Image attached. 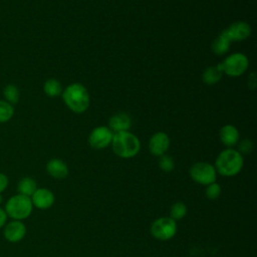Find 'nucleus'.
Returning a JSON list of instances; mask_svg holds the SVG:
<instances>
[{"label": "nucleus", "instance_id": "nucleus-2", "mask_svg": "<svg viewBox=\"0 0 257 257\" xmlns=\"http://www.w3.org/2000/svg\"><path fill=\"white\" fill-rule=\"evenodd\" d=\"M243 165V156L237 150L228 148L218 155L214 167L219 175L223 177H234L241 172Z\"/></svg>", "mask_w": 257, "mask_h": 257}, {"label": "nucleus", "instance_id": "nucleus-5", "mask_svg": "<svg viewBox=\"0 0 257 257\" xmlns=\"http://www.w3.org/2000/svg\"><path fill=\"white\" fill-rule=\"evenodd\" d=\"M223 74L230 77H238L242 75L249 66L247 56L241 52H235L228 55L222 62L218 63Z\"/></svg>", "mask_w": 257, "mask_h": 257}, {"label": "nucleus", "instance_id": "nucleus-16", "mask_svg": "<svg viewBox=\"0 0 257 257\" xmlns=\"http://www.w3.org/2000/svg\"><path fill=\"white\" fill-rule=\"evenodd\" d=\"M222 75H223V72L221 71L220 67L217 64V65L209 66L204 70L202 74V80L207 85H214L221 80Z\"/></svg>", "mask_w": 257, "mask_h": 257}, {"label": "nucleus", "instance_id": "nucleus-15", "mask_svg": "<svg viewBox=\"0 0 257 257\" xmlns=\"http://www.w3.org/2000/svg\"><path fill=\"white\" fill-rule=\"evenodd\" d=\"M219 138L224 146L232 148L239 142V132L233 124H225L219 131Z\"/></svg>", "mask_w": 257, "mask_h": 257}, {"label": "nucleus", "instance_id": "nucleus-19", "mask_svg": "<svg viewBox=\"0 0 257 257\" xmlns=\"http://www.w3.org/2000/svg\"><path fill=\"white\" fill-rule=\"evenodd\" d=\"M43 90L46 95L50 97H55L61 95L62 93V85L61 83L55 78L47 79L43 84Z\"/></svg>", "mask_w": 257, "mask_h": 257}, {"label": "nucleus", "instance_id": "nucleus-23", "mask_svg": "<svg viewBox=\"0 0 257 257\" xmlns=\"http://www.w3.org/2000/svg\"><path fill=\"white\" fill-rule=\"evenodd\" d=\"M159 168L166 173H170L175 169V162L173 160V158L169 155H163L161 157H159Z\"/></svg>", "mask_w": 257, "mask_h": 257}, {"label": "nucleus", "instance_id": "nucleus-18", "mask_svg": "<svg viewBox=\"0 0 257 257\" xmlns=\"http://www.w3.org/2000/svg\"><path fill=\"white\" fill-rule=\"evenodd\" d=\"M230 43L231 42L220 33L212 43V50L216 55H224L229 51Z\"/></svg>", "mask_w": 257, "mask_h": 257}, {"label": "nucleus", "instance_id": "nucleus-8", "mask_svg": "<svg viewBox=\"0 0 257 257\" xmlns=\"http://www.w3.org/2000/svg\"><path fill=\"white\" fill-rule=\"evenodd\" d=\"M113 133L107 126H97L88 136V144L92 149L102 150L111 144Z\"/></svg>", "mask_w": 257, "mask_h": 257}, {"label": "nucleus", "instance_id": "nucleus-10", "mask_svg": "<svg viewBox=\"0 0 257 257\" xmlns=\"http://www.w3.org/2000/svg\"><path fill=\"white\" fill-rule=\"evenodd\" d=\"M26 235V226L22 221L12 220L5 224L3 229L4 238L10 243L20 242Z\"/></svg>", "mask_w": 257, "mask_h": 257}, {"label": "nucleus", "instance_id": "nucleus-11", "mask_svg": "<svg viewBox=\"0 0 257 257\" xmlns=\"http://www.w3.org/2000/svg\"><path fill=\"white\" fill-rule=\"evenodd\" d=\"M170 147V138L164 132H157L149 141V151L156 157H161L167 153Z\"/></svg>", "mask_w": 257, "mask_h": 257}, {"label": "nucleus", "instance_id": "nucleus-13", "mask_svg": "<svg viewBox=\"0 0 257 257\" xmlns=\"http://www.w3.org/2000/svg\"><path fill=\"white\" fill-rule=\"evenodd\" d=\"M46 172L51 178L62 180L68 175V167L60 159H51L46 164Z\"/></svg>", "mask_w": 257, "mask_h": 257}, {"label": "nucleus", "instance_id": "nucleus-6", "mask_svg": "<svg viewBox=\"0 0 257 257\" xmlns=\"http://www.w3.org/2000/svg\"><path fill=\"white\" fill-rule=\"evenodd\" d=\"M150 233L159 241H168L177 233V222L171 217L158 218L151 224Z\"/></svg>", "mask_w": 257, "mask_h": 257}, {"label": "nucleus", "instance_id": "nucleus-7", "mask_svg": "<svg viewBox=\"0 0 257 257\" xmlns=\"http://www.w3.org/2000/svg\"><path fill=\"white\" fill-rule=\"evenodd\" d=\"M191 179L200 184L208 186L217 180V172L214 165L207 162H197L189 170Z\"/></svg>", "mask_w": 257, "mask_h": 257}, {"label": "nucleus", "instance_id": "nucleus-26", "mask_svg": "<svg viewBox=\"0 0 257 257\" xmlns=\"http://www.w3.org/2000/svg\"><path fill=\"white\" fill-rule=\"evenodd\" d=\"M8 185H9L8 177L5 174L0 173V194L7 189Z\"/></svg>", "mask_w": 257, "mask_h": 257}, {"label": "nucleus", "instance_id": "nucleus-1", "mask_svg": "<svg viewBox=\"0 0 257 257\" xmlns=\"http://www.w3.org/2000/svg\"><path fill=\"white\" fill-rule=\"evenodd\" d=\"M63 102L75 113L84 112L89 106V94L85 86L79 82L70 83L61 93Z\"/></svg>", "mask_w": 257, "mask_h": 257}, {"label": "nucleus", "instance_id": "nucleus-24", "mask_svg": "<svg viewBox=\"0 0 257 257\" xmlns=\"http://www.w3.org/2000/svg\"><path fill=\"white\" fill-rule=\"evenodd\" d=\"M222 193V189H221V186L214 182L208 186H206V190H205V195L207 197V199L209 200H216L220 197Z\"/></svg>", "mask_w": 257, "mask_h": 257}, {"label": "nucleus", "instance_id": "nucleus-12", "mask_svg": "<svg viewBox=\"0 0 257 257\" xmlns=\"http://www.w3.org/2000/svg\"><path fill=\"white\" fill-rule=\"evenodd\" d=\"M33 207H36L40 210L49 209L55 200L54 194L52 191L46 188H37L36 191L30 197Z\"/></svg>", "mask_w": 257, "mask_h": 257}, {"label": "nucleus", "instance_id": "nucleus-29", "mask_svg": "<svg viewBox=\"0 0 257 257\" xmlns=\"http://www.w3.org/2000/svg\"><path fill=\"white\" fill-rule=\"evenodd\" d=\"M2 202H3V197H2V195L0 194V205L2 204Z\"/></svg>", "mask_w": 257, "mask_h": 257}, {"label": "nucleus", "instance_id": "nucleus-17", "mask_svg": "<svg viewBox=\"0 0 257 257\" xmlns=\"http://www.w3.org/2000/svg\"><path fill=\"white\" fill-rule=\"evenodd\" d=\"M37 184L36 181L30 177H23L17 184V194L31 197L36 191Z\"/></svg>", "mask_w": 257, "mask_h": 257}, {"label": "nucleus", "instance_id": "nucleus-9", "mask_svg": "<svg viewBox=\"0 0 257 257\" xmlns=\"http://www.w3.org/2000/svg\"><path fill=\"white\" fill-rule=\"evenodd\" d=\"M252 32V28L249 23L245 21H236L225 28L221 34L226 37L230 42L243 41L247 39Z\"/></svg>", "mask_w": 257, "mask_h": 257}, {"label": "nucleus", "instance_id": "nucleus-25", "mask_svg": "<svg viewBox=\"0 0 257 257\" xmlns=\"http://www.w3.org/2000/svg\"><path fill=\"white\" fill-rule=\"evenodd\" d=\"M254 149V144L251 140H243L239 143L238 145V152L241 154V155H249Z\"/></svg>", "mask_w": 257, "mask_h": 257}, {"label": "nucleus", "instance_id": "nucleus-27", "mask_svg": "<svg viewBox=\"0 0 257 257\" xmlns=\"http://www.w3.org/2000/svg\"><path fill=\"white\" fill-rule=\"evenodd\" d=\"M256 84H257V81H256V73L255 72H252L249 77H248V87L251 88V89H255L256 88Z\"/></svg>", "mask_w": 257, "mask_h": 257}, {"label": "nucleus", "instance_id": "nucleus-22", "mask_svg": "<svg viewBox=\"0 0 257 257\" xmlns=\"http://www.w3.org/2000/svg\"><path fill=\"white\" fill-rule=\"evenodd\" d=\"M14 114L13 105L6 100H0V122H6Z\"/></svg>", "mask_w": 257, "mask_h": 257}, {"label": "nucleus", "instance_id": "nucleus-4", "mask_svg": "<svg viewBox=\"0 0 257 257\" xmlns=\"http://www.w3.org/2000/svg\"><path fill=\"white\" fill-rule=\"evenodd\" d=\"M33 210V205L31 202L30 197L16 194L10 197L4 207V211L6 212L7 216L10 217L12 220L22 221L28 218Z\"/></svg>", "mask_w": 257, "mask_h": 257}, {"label": "nucleus", "instance_id": "nucleus-3", "mask_svg": "<svg viewBox=\"0 0 257 257\" xmlns=\"http://www.w3.org/2000/svg\"><path fill=\"white\" fill-rule=\"evenodd\" d=\"M110 145L112 152L122 159L134 158L141 150V142L139 138L128 131L113 133Z\"/></svg>", "mask_w": 257, "mask_h": 257}, {"label": "nucleus", "instance_id": "nucleus-20", "mask_svg": "<svg viewBox=\"0 0 257 257\" xmlns=\"http://www.w3.org/2000/svg\"><path fill=\"white\" fill-rule=\"evenodd\" d=\"M187 211H188V209H187V206L185 205V203H183L181 201H177L171 206L170 217L177 222L186 216Z\"/></svg>", "mask_w": 257, "mask_h": 257}, {"label": "nucleus", "instance_id": "nucleus-28", "mask_svg": "<svg viewBox=\"0 0 257 257\" xmlns=\"http://www.w3.org/2000/svg\"><path fill=\"white\" fill-rule=\"evenodd\" d=\"M7 218H8V216H7L6 212L4 211L3 208L0 207V229L5 226V224L7 222Z\"/></svg>", "mask_w": 257, "mask_h": 257}, {"label": "nucleus", "instance_id": "nucleus-14", "mask_svg": "<svg viewBox=\"0 0 257 257\" xmlns=\"http://www.w3.org/2000/svg\"><path fill=\"white\" fill-rule=\"evenodd\" d=\"M132 124V119L128 114L124 112H118L111 115L108 119V127L112 133L128 131Z\"/></svg>", "mask_w": 257, "mask_h": 257}, {"label": "nucleus", "instance_id": "nucleus-21", "mask_svg": "<svg viewBox=\"0 0 257 257\" xmlns=\"http://www.w3.org/2000/svg\"><path fill=\"white\" fill-rule=\"evenodd\" d=\"M3 95L6 99L7 102L14 104L17 103L20 97V92L19 89L16 85L14 84H7L4 89H3Z\"/></svg>", "mask_w": 257, "mask_h": 257}]
</instances>
